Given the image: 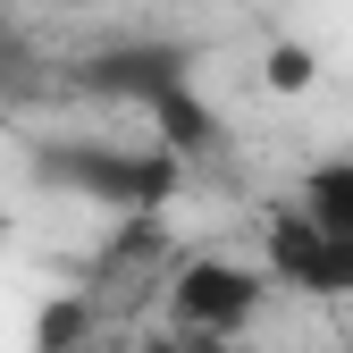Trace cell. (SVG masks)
I'll return each mask as SVG.
<instances>
[{"label":"cell","mask_w":353,"mask_h":353,"mask_svg":"<svg viewBox=\"0 0 353 353\" xmlns=\"http://www.w3.org/2000/svg\"><path fill=\"white\" fill-rule=\"evenodd\" d=\"M34 176L59 194H84L101 210H126V219H160L185 185V168H176L160 143L126 152V143H42L34 152Z\"/></svg>","instance_id":"cell-1"},{"label":"cell","mask_w":353,"mask_h":353,"mask_svg":"<svg viewBox=\"0 0 353 353\" xmlns=\"http://www.w3.org/2000/svg\"><path fill=\"white\" fill-rule=\"evenodd\" d=\"M261 303H270V278L228 261V252H194L185 270L168 278V320L194 328V336H219V345H236L261 320Z\"/></svg>","instance_id":"cell-2"},{"label":"cell","mask_w":353,"mask_h":353,"mask_svg":"<svg viewBox=\"0 0 353 353\" xmlns=\"http://www.w3.org/2000/svg\"><path fill=\"white\" fill-rule=\"evenodd\" d=\"M261 252H270V270H261L270 286L320 294V303H328V294H353V236H320L303 210H278Z\"/></svg>","instance_id":"cell-3"},{"label":"cell","mask_w":353,"mask_h":353,"mask_svg":"<svg viewBox=\"0 0 353 353\" xmlns=\"http://www.w3.org/2000/svg\"><path fill=\"white\" fill-rule=\"evenodd\" d=\"M84 84H93V93H110V101L152 110L168 84H185V42H110V51L84 59Z\"/></svg>","instance_id":"cell-4"},{"label":"cell","mask_w":353,"mask_h":353,"mask_svg":"<svg viewBox=\"0 0 353 353\" xmlns=\"http://www.w3.org/2000/svg\"><path fill=\"white\" fill-rule=\"evenodd\" d=\"M152 135H160V152L185 168V160H202V152H219L228 143V126H219V110L194 93V84H168V93L152 101Z\"/></svg>","instance_id":"cell-5"},{"label":"cell","mask_w":353,"mask_h":353,"mask_svg":"<svg viewBox=\"0 0 353 353\" xmlns=\"http://www.w3.org/2000/svg\"><path fill=\"white\" fill-rule=\"evenodd\" d=\"M303 219L320 236H353V160H320L303 176Z\"/></svg>","instance_id":"cell-6"},{"label":"cell","mask_w":353,"mask_h":353,"mask_svg":"<svg viewBox=\"0 0 353 353\" xmlns=\"http://www.w3.org/2000/svg\"><path fill=\"white\" fill-rule=\"evenodd\" d=\"M84 328H93V303H76V294H59L51 312L34 320V345H42V353H76V345H84Z\"/></svg>","instance_id":"cell-7"},{"label":"cell","mask_w":353,"mask_h":353,"mask_svg":"<svg viewBox=\"0 0 353 353\" xmlns=\"http://www.w3.org/2000/svg\"><path fill=\"white\" fill-rule=\"evenodd\" d=\"M261 76H270V93H312L320 59H312V42H270V59H261Z\"/></svg>","instance_id":"cell-8"},{"label":"cell","mask_w":353,"mask_h":353,"mask_svg":"<svg viewBox=\"0 0 353 353\" xmlns=\"http://www.w3.org/2000/svg\"><path fill=\"white\" fill-rule=\"evenodd\" d=\"M143 353H228L219 336H194V328H168V336H152Z\"/></svg>","instance_id":"cell-9"},{"label":"cell","mask_w":353,"mask_h":353,"mask_svg":"<svg viewBox=\"0 0 353 353\" xmlns=\"http://www.w3.org/2000/svg\"><path fill=\"white\" fill-rule=\"evenodd\" d=\"M51 9H84V0H51Z\"/></svg>","instance_id":"cell-10"},{"label":"cell","mask_w":353,"mask_h":353,"mask_svg":"<svg viewBox=\"0 0 353 353\" xmlns=\"http://www.w3.org/2000/svg\"><path fill=\"white\" fill-rule=\"evenodd\" d=\"M0 236H9V219H0Z\"/></svg>","instance_id":"cell-11"}]
</instances>
